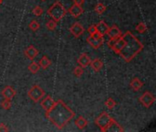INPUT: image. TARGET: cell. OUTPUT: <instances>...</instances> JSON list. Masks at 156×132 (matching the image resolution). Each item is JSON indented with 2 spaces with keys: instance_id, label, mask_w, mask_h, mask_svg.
Listing matches in <instances>:
<instances>
[{
  "instance_id": "5b68a950",
  "label": "cell",
  "mask_w": 156,
  "mask_h": 132,
  "mask_svg": "<svg viewBox=\"0 0 156 132\" xmlns=\"http://www.w3.org/2000/svg\"><path fill=\"white\" fill-rule=\"evenodd\" d=\"M27 96L33 102L37 103L45 96V92L39 85H33L27 92Z\"/></svg>"
},
{
  "instance_id": "cb8c5ba5",
  "label": "cell",
  "mask_w": 156,
  "mask_h": 132,
  "mask_svg": "<svg viewBox=\"0 0 156 132\" xmlns=\"http://www.w3.org/2000/svg\"><path fill=\"white\" fill-rule=\"evenodd\" d=\"M135 29H136L139 33H141V34H142V33H144V32L146 31L147 28H146L145 23H144V22H140V23L136 26Z\"/></svg>"
},
{
  "instance_id": "e0dca14e",
  "label": "cell",
  "mask_w": 156,
  "mask_h": 132,
  "mask_svg": "<svg viewBox=\"0 0 156 132\" xmlns=\"http://www.w3.org/2000/svg\"><path fill=\"white\" fill-rule=\"evenodd\" d=\"M90 64L91 65V68L95 72H100L102 69V67H103V62L100 59H94L93 61L90 62Z\"/></svg>"
},
{
  "instance_id": "4316f807",
  "label": "cell",
  "mask_w": 156,
  "mask_h": 132,
  "mask_svg": "<svg viewBox=\"0 0 156 132\" xmlns=\"http://www.w3.org/2000/svg\"><path fill=\"white\" fill-rule=\"evenodd\" d=\"M43 12H44L43 8H42L41 6H35V7L33 8V10H32V13H33L35 16H37V17H40V16L43 14Z\"/></svg>"
},
{
  "instance_id": "277c9868",
  "label": "cell",
  "mask_w": 156,
  "mask_h": 132,
  "mask_svg": "<svg viewBox=\"0 0 156 132\" xmlns=\"http://www.w3.org/2000/svg\"><path fill=\"white\" fill-rule=\"evenodd\" d=\"M114 119L110 117V115L107 112H102L96 119H95V124L101 129L102 132H107L110 126L112 125V121Z\"/></svg>"
},
{
  "instance_id": "8fae6325",
  "label": "cell",
  "mask_w": 156,
  "mask_h": 132,
  "mask_svg": "<svg viewBox=\"0 0 156 132\" xmlns=\"http://www.w3.org/2000/svg\"><path fill=\"white\" fill-rule=\"evenodd\" d=\"M54 104H55V101H54V99H53L50 96H47L41 101V103H40L42 108H43L45 111L49 110V109L54 106Z\"/></svg>"
},
{
  "instance_id": "7402d4cb",
  "label": "cell",
  "mask_w": 156,
  "mask_h": 132,
  "mask_svg": "<svg viewBox=\"0 0 156 132\" xmlns=\"http://www.w3.org/2000/svg\"><path fill=\"white\" fill-rule=\"evenodd\" d=\"M28 28L32 30V31H37L39 28H40V25H39V23L37 21V20H32L30 23H29V25H28Z\"/></svg>"
},
{
  "instance_id": "ffe728a7",
  "label": "cell",
  "mask_w": 156,
  "mask_h": 132,
  "mask_svg": "<svg viewBox=\"0 0 156 132\" xmlns=\"http://www.w3.org/2000/svg\"><path fill=\"white\" fill-rule=\"evenodd\" d=\"M39 68H40L39 64L37 63V62H32L28 65V71H29L30 73H32V74H37V73L39 71Z\"/></svg>"
},
{
  "instance_id": "d4e9b609",
  "label": "cell",
  "mask_w": 156,
  "mask_h": 132,
  "mask_svg": "<svg viewBox=\"0 0 156 132\" xmlns=\"http://www.w3.org/2000/svg\"><path fill=\"white\" fill-rule=\"evenodd\" d=\"M0 105H1V107L4 108V109H5V110L10 109L11 108V106H12L11 105V100H8V99H5V100L1 101Z\"/></svg>"
},
{
  "instance_id": "1f68e13d",
  "label": "cell",
  "mask_w": 156,
  "mask_h": 132,
  "mask_svg": "<svg viewBox=\"0 0 156 132\" xmlns=\"http://www.w3.org/2000/svg\"><path fill=\"white\" fill-rule=\"evenodd\" d=\"M3 3V0H0V6H1V4Z\"/></svg>"
},
{
  "instance_id": "7a4b0ae2",
  "label": "cell",
  "mask_w": 156,
  "mask_h": 132,
  "mask_svg": "<svg viewBox=\"0 0 156 132\" xmlns=\"http://www.w3.org/2000/svg\"><path fill=\"white\" fill-rule=\"evenodd\" d=\"M45 116L58 130H62L75 117V112L59 99L49 110L46 111Z\"/></svg>"
},
{
  "instance_id": "ac0fdd59",
  "label": "cell",
  "mask_w": 156,
  "mask_h": 132,
  "mask_svg": "<svg viewBox=\"0 0 156 132\" xmlns=\"http://www.w3.org/2000/svg\"><path fill=\"white\" fill-rule=\"evenodd\" d=\"M75 125L77 126V128H78V129H80V130H83V129H84V128H86V126L88 125V120H87L85 118H83V117L80 116V117L75 120Z\"/></svg>"
},
{
  "instance_id": "ba28073f",
  "label": "cell",
  "mask_w": 156,
  "mask_h": 132,
  "mask_svg": "<svg viewBox=\"0 0 156 132\" xmlns=\"http://www.w3.org/2000/svg\"><path fill=\"white\" fill-rule=\"evenodd\" d=\"M84 28L83 26L80 23V22H75L73 23V25L69 28V31L70 33L75 37V38H79L80 37L83 33H84Z\"/></svg>"
},
{
  "instance_id": "f546056e",
  "label": "cell",
  "mask_w": 156,
  "mask_h": 132,
  "mask_svg": "<svg viewBox=\"0 0 156 132\" xmlns=\"http://www.w3.org/2000/svg\"><path fill=\"white\" fill-rule=\"evenodd\" d=\"M3 131L7 132L8 131V128H7L4 123H1V124H0V132Z\"/></svg>"
},
{
  "instance_id": "2e32d148",
  "label": "cell",
  "mask_w": 156,
  "mask_h": 132,
  "mask_svg": "<svg viewBox=\"0 0 156 132\" xmlns=\"http://www.w3.org/2000/svg\"><path fill=\"white\" fill-rule=\"evenodd\" d=\"M130 86H131V88H132L133 91L138 92V91H140V90L142 89V87L144 86V83H143L139 78L135 77V78H133V79L131 81Z\"/></svg>"
},
{
  "instance_id": "83f0119b",
  "label": "cell",
  "mask_w": 156,
  "mask_h": 132,
  "mask_svg": "<svg viewBox=\"0 0 156 132\" xmlns=\"http://www.w3.org/2000/svg\"><path fill=\"white\" fill-rule=\"evenodd\" d=\"M73 74L76 77H80L82 74H83V68L80 67V66H76L74 68V71H73Z\"/></svg>"
},
{
  "instance_id": "7c38bea8",
  "label": "cell",
  "mask_w": 156,
  "mask_h": 132,
  "mask_svg": "<svg viewBox=\"0 0 156 132\" xmlns=\"http://www.w3.org/2000/svg\"><path fill=\"white\" fill-rule=\"evenodd\" d=\"M83 8L81 6H78L76 4H73L70 8L69 9V13L73 17H79L80 15L83 14Z\"/></svg>"
},
{
  "instance_id": "3957f363",
  "label": "cell",
  "mask_w": 156,
  "mask_h": 132,
  "mask_svg": "<svg viewBox=\"0 0 156 132\" xmlns=\"http://www.w3.org/2000/svg\"><path fill=\"white\" fill-rule=\"evenodd\" d=\"M66 13H67L66 8L59 1H56L48 10V15L50 16L52 19H54L56 22L60 21L63 18V17L66 15Z\"/></svg>"
},
{
  "instance_id": "d6a6232c",
  "label": "cell",
  "mask_w": 156,
  "mask_h": 132,
  "mask_svg": "<svg viewBox=\"0 0 156 132\" xmlns=\"http://www.w3.org/2000/svg\"><path fill=\"white\" fill-rule=\"evenodd\" d=\"M41 1H42V2H44V1H46V0H41Z\"/></svg>"
},
{
  "instance_id": "30bf717a",
  "label": "cell",
  "mask_w": 156,
  "mask_h": 132,
  "mask_svg": "<svg viewBox=\"0 0 156 132\" xmlns=\"http://www.w3.org/2000/svg\"><path fill=\"white\" fill-rule=\"evenodd\" d=\"M1 94H2V96H3V97H4L5 99L12 100V99L15 97L16 92V90H15L12 86L6 85V86L3 89V91H2Z\"/></svg>"
},
{
  "instance_id": "5bb4252c",
  "label": "cell",
  "mask_w": 156,
  "mask_h": 132,
  "mask_svg": "<svg viewBox=\"0 0 156 132\" xmlns=\"http://www.w3.org/2000/svg\"><path fill=\"white\" fill-rule=\"evenodd\" d=\"M96 28H97V33L101 36H104L107 34V31L109 29V26L103 21H100L97 25H96Z\"/></svg>"
},
{
  "instance_id": "d6986e66",
  "label": "cell",
  "mask_w": 156,
  "mask_h": 132,
  "mask_svg": "<svg viewBox=\"0 0 156 132\" xmlns=\"http://www.w3.org/2000/svg\"><path fill=\"white\" fill-rule=\"evenodd\" d=\"M50 65H51V61H50L46 55H44V56L40 59V61H39V66H40L42 69L46 70V69L48 68Z\"/></svg>"
},
{
  "instance_id": "44dd1931",
  "label": "cell",
  "mask_w": 156,
  "mask_h": 132,
  "mask_svg": "<svg viewBox=\"0 0 156 132\" xmlns=\"http://www.w3.org/2000/svg\"><path fill=\"white\" fill-rule=\"evenodd\" d=\"M105 10H106V6L103 5L102 3H98V4L95 6V12L98 13L99 15L102 14Z\"/></svg>"
},
{
  "instance_id": "6da1fadb",
  "label": "cell",
  "mask_w": 156,
  "mask_h": 132,
  "mask_svg": "<svg viewBox=\"0 0 156 132\" xmlns=\"http://www.w3.org/2000/svg\"><path fill=\"white\" fill-rule=\"evenodd\" d=\"M108 46L126 62H132L144 50V44L129 30L116 40H109Z\"/></svg>"
},
{
  "instance_id": "603a6c76",
  "label": "cell",
  "mask_w": 156,
  "mask_h": 132,
  "mask_svg": "<svg viewBox=\"0 0 156 132\" xmlns=\"http://www.w3.org/2000/svg\"><path fill=\"white\" fill-rule=\"evenodd\" d=\"M116 105H117V103H116L112 97H109V98L106 100V102H105V106H106L109 109L114 108V107H116Z\"/></svg>"
},
{
  "instance_id": "9a60e30c",
  "label": "cell",
  "mask_w": 156,
  "mask_h": 132,
  "mask_svg": "<svg viewBox=\"0 0 156 132\" xmlns=\"http://www.w3.org/2000/svg\"><path fill=\"white\" fill-rule=\"evenodd\" d=\"M90 62H91L90 58L86 53H81L80 55V57L78 58V63L80 64V67H83V68H85L88 65H90Z\"/></svg>"
},
{
  "instance_id": "4dcf8cb0",
  "label": "cell",
  "mask_w": 156,
  "mask_h": 132,
  "mask_svg": "<svg viewBox=\"0 0 156 132\" xmlns=\"http://www.w3.org/2000/svg\"><path fill=\"white\" fill-rule=\"evenodd\" d=\"M74 4L78 5V6H82L85 2V0H73Z\"/></svg>"
},
{
  "instance_id": "f1b7e54d",
  "label": "cell",
  "mask_w": 156,
  "mask_h": 132,
  "mask_svg": "<svg viewBox=\"0 0 156 132\" xmlns=\"http://www.w3.org/2000/svg\"><path fill=\"white\" fill-rule=\"evenodd\" d=\"M88 32H89V34L91 35V36L94 35V34H96V33H97L96 25H91V26H90L89 28H88Z\"/></svg>"
},
{
  "instance_id": "8992f818",
  "label": "cell",
  "mask_w": 156,
  "mask_h": 132,
  "mask_svg": "<svg viewBox=\"0 0 156 132\" xmlns=\"http://www.w3.org/2000/svg\"><path fill=\"white\" fill-rule=\"evenodd\" d=\"M87 42L93 49H99L103 43V36H101L98 33H96L92 36L90 35V37L87 38Z\"/></svg>"
},
{
  "instance_id": "52a82bcc",
  "label": "cell",
  "mask_w": 156,
  "mask_h": 132,
  "mask_svg": "<svg viewBox=\"0 0 156 132\" xmlns=\"http://www.w3.org/2000/svg\"><path fill=\"white\" fill-rule=\"evenodd\" d=\"M139 102L145 107H150L155 102V97L152 93L147 91L139 98Z\"/></svg>"
},
{
  "instance_id": "484cf974",
  "label": "cell",
  "mask_w": 156,
  "mask_h": 132,
  "mask_svg": "<svg viewBox=\"0 0 156 132\" xmlns=\"http://www.w3.org/2000/svg\"><path fill=\"white\" fill-rule=\"evenodd\" d=\"M46 27H47V28L49 29V30H54V29L57 28V22H56L54 19H50V20H48V21L47 22Z\"/></svg>"
},
{
  "instance_id": "9c48e42d",
  "label": "cell",
  "mask_w": 156,
  "mask_h": 132,
  "mask_svg": "<svg viewBox=\"0 0 156 132\" xmlns=\"http://www.w3.org/2000/svg\"><path fill=\"white\" fill-rule=\"evenodd\" d=\"M107 34L110 37V40H109L111 41V40H114L117 38H119L122 35V30L116 25H113L111 28L109 27V29L107 31Z\"/></svg>"
},
{
  "instance_id": "4fadbf2b",
  "label": "cell",
  "mask_w": 156,
  "mask_h": 132,
  "mask_svg": "<svg viewBox=\"0 0 156 132\" xmlns=\"http://www.w3.org/2000/svg\"><path fill=\"white\" fill-rule=\"evenodd\" d=\"M24 54H25L29 60L33 61V60L38 55V51H37L35 47H33L32 45H30V46H28V47L24 51Z\"/></svg>"
}]
</instances>
